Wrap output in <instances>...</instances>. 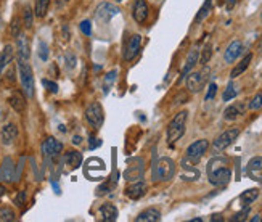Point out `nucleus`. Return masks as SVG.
I'll list each match as a JSON object with an SVG mask.
<instances>
[{
  "label": "nucleus",
  "instance_id": "1",
  "mask_svg": "<svg viewBox=\"0 0 262 222\" xmlns=\"http://www.w3.org/2000/svg\"><path fill=\"white\" fill-rule=\"evenodd\" d=\"M208 179L215 187H224L230 182L232 169L225 158H212L208 163Z\"/></svg>",
  "mask_w": 262,
  "mask_h": 222
},
{
  "label": "nucleus",
  "instance_id": "2",
  "mask_svg": "<svg viewBox=\"0 0 262 222\" xmlns=\"http://www.w3.org/2000/svg\"><path fill=\"white\" fill-rule=\"evenodd\" d=\"M187 118H188V113L187 111H180L176 116H174V119L169 122L167 126V143L174 147V143L180 140V137L185 134V126H187Z\"/></svg>",
  "mask_w": 262,
  "mask_h": 222
},
{
  "label": "nucleus",
  "instance_id": "3",
  "mask_svg": "<svg viewBox=\"0 0 262 222\" xmlns=\"http://www.w3.org/2000/svg\"><path fill=\"white\" fill-rule=\"evenodd\" d=\"M176 174V163L171 158H159L153 166V180L155 182H166L171 180Z\"/></svg>",
  "mask_w": 262,
  "mask_h": 222
},
{
  "label": "nucleus",
  "instance_id": "4",
  "mask_svg": "<svg viewBox=\"0 0 262 222\" xmlns=\"http://www.w3.org/2000/svg\"><path fill=\"white\" fill-rule=\"evenodd\" d=\"M18 73H20V81L23 85V92L27 98L34 97V73L31 65L27 63V60L18 58Z\"/></svg>",
  "mask_w": 262,
  "mask_h": 222
},
{
  "label": "nucleus",
  "instance_id": "5",
  "mask_svg": "<svg viewBox=\"0 0 262 222\" xmlns=\"http://www.w3.org/2000/svg\"><path fill=\"white\" fill-rule=\"evenodd\" d=\"M238 136H240V129H236V127H234V129H229L222 132L220 136L214 140V145L212 148L214 151H217V153H220V151H224L225 148H229L232 143L235 142V140L238 139Z\"/></svg>",
  "mask_w": 262,
  "mask_h": 222
},
{
  "label": "nucleus",
  "instance_id": "6",
  "mask_svg": "<svg viewBox=\"0 0 262 222\" xmlns=\"http://www.w3.org/2000/svg\"><path fill=\"white\" fill-rule=\"evenodd\" d=\"M85 119L89 121V124L92 127H95V129H100L102 124H103V119H105V114H103V108L100 103H90L89 107L85 108Z\"/></svg>",
  "mask_w": 262,
  "mask_h": 222
},
{
  "label": "nucleus",
  "instance_id": "7",
  "mask_svg": "<svg viewBox=\"0 0 262 222\" xmlns=\"http://www.w3.org/2000/svg\"><path fill=\"white\" fill-rule=\"evenodd\" d=\"M208 74H209V68H203V71H198V73H190L187 76V87L190 92H200L203 87L206 84V79H208Z\"/></svg>",
  "mask_w": 262,
  "mask_h": 222
},
{
  "label": "nucleus",
  "instance_id": "8",
  "mask_svg": "<svg viewBox=\"0 0 262 222\" xmlns=\"http://www.w3.org/2000/svg\"><path fill=\"white\" fill-rule=\"evenodd\" d=\"M209 147V142L206 139H201V140H196V142H193L190 145V147L187 148V158L190 161L193 163H198L203 158V155L206 153V150Z\"/></svg>",
  "mask_w": 262,
  "mask_h": 222
},
{
  "label": "nucleus",
  "instance_id": "9",
  "mask_svg": "<svg viewBox=\"0 0 262 222\" xmlns=\"http://www.w3.org/2000/svg\"><path fill=\"white\" fill-rule=\"evenodd\" d=\"M61 150H63L61 142H58V140H55L53 137H47L44 140L42 153L47 160H55V158H58V155L61 153Z\"/></svg>",
  "mask_w": 262,
  "mask_h": 222
},
{
  "label": "nucleus",
  "instance_id": "10",
  "mask_svg": "<svg viewBox=\"0 0 262 222\" xmlns=\"http://www.w3.org/2000/svg\"><path fill=\"white\" fill-rule=\"evenodd\" d=\"M140 47H142V36L140 34H133L129 40V44H127V49L124 50V60L132 61L138 55V52H140Z\"/></svg>",
  "mask_w": 262,
  "mask_h": 222
},
{
  "label": "nucleus",
  "instance_id": "11",
  "mask_svg": "<svg viewBox=\"0 0 262 222\" xmlns=\"http://www.w3.org/2000/svg\"><path fill=\"white\" fill-rule=\"evenodd\" d=\"M145 194H147V184L143 180H133V184L126 189V195L131 200H140Z\"/></svg>",
  "mask_w": 262,
  "mask_h": 222
},
{
  "label": "nucleus",
  "instance_id": "12",
  "mask_svg": "<svg viewBox=\"0 0 262 222\" xmlns=\"http://www.w3.org/2000/svg\"><path fill=\"white\" fill-rule=\"evenodd\" d=\"M132 16L133 20H135L138 25H143L145 21L148 18V5L145 0H135V3H133V8H132Z\"/></svg>",
  "mask_w": 262,
  "mask_h": 222
},
{
  "label": "nucleus",
  "instance_id": "13",
  "mask_svg": "<svg viewBox=\"0 0 262 222\" xmlns=\"http://www.w3.org/2000/svg\"><path fill=\"white\" fill-rule=\"evenodd\" d=\"M244 111H246V105L243 102H235V103H232L230 107H227V110L224 111V118L227 121H234L238 116L244 114Z\"/></svg>",
  "mask_w": 262,
  "mask_h": 222
},
{
  "label": "nucleus",
  "instance_id": "14",
  "mask_svg": "<svg viewBox=\"0 0 262 222\" xmlns=\"http://www.w3.org/2000/svg\"><path fill=\"white\" fill-rule=\"evenodd\" d=\"M241 52H243V44L240 40H234L225 50V55H224L225 63H234L236 58L241 55Z\"/></svg>",
  "mask_w": 262,
  "mask_h": 222
},
{
  "label": "nucleus",
  "instance_id": "15",
  "mask_svg": "<svg viewBox=\"0 0 262 222\" xmlns=\"http://www.w3.org/2000/svg\"><path fill=\"white\" fill-rule=\"evenodd\" d=\"M118 11H119L118 7H113V5H109V3H102L100 7L97 8V20L106 23L111 20Z\"/></svg>",
  "mask_w": 262,
  "mask_h": 222
},
{
  "label": "nucleus",
  "instance_id": "16",
  "mask_svg": "<svg viewBox=\"0 0 262 222\" xmlns=\"http://www.w3.org/2000/svg\"><path fill=\"white\" fill-rule=\"evenodd\" d=\"M16 49H18V56L23 60H29V55H31V47H29V39L25 34H18L16 36Z\"/></svg>",
  "mask_w": 262,
  "mask_h": 222
},
{
  "label": "nucleus",
  "instance_id": "17",
  "mask_svg": "<svg viewBox=\"0 0 262 222\" xmlns=\"http://www.w3.org/2000/svg\"><path fill=\"white\" fill-rule=\"evenodd\" d=\"M8 103L11 105V108H13L16 113H23V111L26 110V97L18 90L11 93V97L8 98Z\"/></svg>",
  "mask_w": 262,
  "mask_h": 222
},
{
  "label": "nucleus",
  "instance_id": "18",
  "mask_svg": "<svg viewBox=\"0 0 262 222\" xmlns=\"http://www.w3.org/2000/svg\"><path fill=\"white\" fill-rule=\"evenodd\" d=\"M100 216L103 222H114L118 219V209L111 203H105L100 208Z\"/></svg>",
  "mask_w": 262,
  "mask_h": 222
},
{
  "label": "nucleus",
  "instance_id": "19",
  "mask_svg": "<svg viewBox=\"0 0 262 222\" xmlns=\"http://www.w3.org/2000/svg\"><path fill=\"white\" fill-rule=\"evenodd\" d=\"M18 137V127L15 124H7L2 129V143L3 145H11Z\"/></svg>",
  "mask_w": 262,
  "mask_h": 222
},
{
  "label": "nucleus",
  "instance_id": "20",
  "mask_svg": "<svg viewBox=\"0 0 262 222\" xmlns=\"http://www.w3.org/2000/svg\"><path fill=\"white\" fill-rule=\"evenodd\" d=\"M161 219V213L156 208H148L137 216V222H158Z\"/></svg>",
  "mask_w": 262,
  "mask_h": 222
},
{
  "label": "nucleus",
  "instance_id": "21",
  "mask_svg": "<svg viewBox=\"0 0 262 222\" xmlns=\"http://www.w3.org/2000/svg\"><path fill=\"white\" fill-rule=\"evenodd\" d=\"M11 60H13V47L11 45L3 47V50L0 52V76H2L3 69L8 66Z\"/></svg>",
  "mask_w": 262,
  "mask_h": 222
},
{
  "label": "nucleus",
  "instance_id": "22",
  "mask_svg": "<svg viewBox=\"0 0 262 222\" xmlns=\"http://www.w3.org/2000/svg\"><path fill=\"white\" fill-rule=\"evenodd\" d=\"M253 61V54H248L246 56L243 58V60L238 63V65L232 69V73H230V76H232V79H235V78H238L240 74H243L244 71L248 69V66H249V63Z\"/></svg>",
  "mask_w": 262,
  "mask_h": 222
},
{
  "label": "nucleus",
  "instance_id": "23",
  "mask_svg": "<svg viewBox=\"0 0 262 222\" xmlns=\"http://www.w3.org/2000/svg\"><path fill=\"white\" fill-rule=\"evenodd\" d=\"M65 163L71 167V169H76L80 166V163H82V156H80L79 151L76 150H69L68 153H65Z\"/></svg>",
  "mask_w": 262,
  "mask_h": 222
},
{
  "label": "nucleus",
  "instance_id": "24",
  "mask_svg": "<svg viewBox=\"0 0 262 222\" xmlns=\"http://www.w3.org/2000/svg\"><path fill=\"white\" fill-rule=\"evenodd\" d=\"M198 63V50H191L190 55L187 58V61H185V66L182 69V76H180V79H185L187 76L190 74V71L193 69V66Z\"/></svg>",
  "mask_w": 262,
  "mask_h": 222
},
{
  "label": "nucleus",
  "instance_id": "25",
  "mask_svg": "<svg viewBox=\"0 0 262 222\" xmlns=\"http://www.w3.org/2000/svg\"><path fill=\"white\" fill-rule=\"evenodd\" d=\"M50 2H52V0H36V8H34V15H36L37 18H44V16L47 15V11H49Z\"/></svg>",
  "mask_w": 262,
  "mask_h": 222
},
{
  "label": "nucleus",
  "instance_id": "26",
  "mask_svg": "<svg viewBox=\"0 0 262 222\" xmlns=\"http://www.w3.org/2000/svg\"><path fill=\"white\" fill-rule=\"evenodd\" d=\"M248 172L253 177H259V174L262 172V158H253L248 163Z\"/></svg>",
  "mask_w": 262,
  "mask_h": 222
},
{
  "label": "nucleus",
  "instance_id": "27",
  "mask_svg": "<svg viewBox=\"0 0 262 222\" xmlns=\"http://www.w3.org/2000/svg\"><path fill=\"white\" fill-rule=\"evenodd\" d=\"M2 176L5 180H13V161L11 158H5L2 163Z\"/></svg>",
  "mask_w": 262,
  "mask_h": 222
},
{
  "label": "nucleus",
  "instance_id": "28",
  "mask_svg": "<svg viewBox=\"0 0 262 222\" xmlns=\"http://www.w3.org/2000/svg\"><path fill=\"white\" fill-rule=\"evenodd\" d=\"M211 7H212V0H206V2L203 3V7L200 8V11H198V15L195 16V23H201L205 20L209 15V11H211Z\"/></svg>",
  "mask_w": 262,
  "mask_h": 222
},
{
  "label": "nucleus",
  "instance_id": "29",
  "mask_svg": "<svg viewBox=\"0 0 262 222\" xmlns=\"http://www.w3.org/2000/svg\"><path fill=\"white\" fill-rule=\"evenodd\" d=\"M116 76H118V71H109L106 76H105V81H103V92L108 93L111 90V87L116 83Z\"/></svg>",
  "mask_w": 262,
  "mask_h": 222
},
{
  "label": "nucleus",
  "instance_id": "30",
  "mask_svg": "<svg viewBox=\"0 0 262 222\" xmlns=\"http://www.w3.org/2000/svg\"><path fill=\"white\" fill-rule=\"evenodd\" d=\"M16 216H15V211L8 206H3L0 208V222H11L15 221Z\"/></svg>",
  "mask_w": 262,
  "mask_h": 222
},
{
  "label": "nucleus",
  "instance_id": "31",
  "mask_svg": "<svg viewBox=\"0 0 262 222\" xmlns=\"http://www.w3.org/2000/svg\"><path fill=\"white\" fill-rule=\"evenodd\" d=\"M142 176H143V167H138V171H137V167H131L129 171L124 174V177L127 180H138Z\"/></svg>",
  "mask_w": 262,
  "mask_h": 222
},
{
  "label": "nucleus",
  "instance_id": "32",
  "mask_svg": "<svg viewBox=\"0 0 262 222\" xmlns=\"http://www.w3.org/2000/svg\"><path fill=\"white\" fill-rule=\"evenodd\" d=\"M259 196V190H256V189H253V190H246L244 194H241V201H244L246 204H249V203H253L256 198Z\"/></svg>",
  "mask_w": 262,
  "mask_h": 222
},
{
  "label": "nucleus",
  "instance_id": "33",
  "mask_svg": "<svg viewBox=\"0 0 262 222\" xmlns=\"http://www.w3.org/2000/svg\"><path fill=\"white\" fill-rule=\"evenodd\" d=\"M236 95H238V90H236L235 84H229V85H227L225 92H224L222 98H224V102H230L232 98H235Z\"/></svg>",
  "mask_w": 262,
  "mask_h": 222
},
{
  "label": "nucleus",
  "instance_id": "34",
  "mask_svg": "<svg viewBox=\"0 0 262 222\" xmlns=\"http://www.w3.org/2000/svg\"><path fill=\"white\" fill-rule=\"evenodd\" d=\"M211 55H212L211 45H206L205 49L201 50V58H200V63H201V65H206V63L211 60Z\"/></svg>",
  "mask_w": 262,
  "mask_h": 222
},
{
  "label": "nucleus",
  "instance_id": "35",
  "mask_svg": "<svg viewBox=\"0 0 262 222\" xmlns=\"http://www.w3.org/2000/svg\"><path fill=\"white\" fill-rule=\"evenodd\" d=\"M32 18H34V11L31 7L25 8V26L26 28H32Z\"/></svg>",
  "mask_w": 262,
  "mask_h": 222
},
{
  "label": "nucleus",
  "instance_id": "36",
  "mask_svg": "<svg viewBox=\"0 0 262 222\" xmlns=\"http://www.w3.org/2000/svg\"><path fill=\"white\" fill-rule=\"evenodd\" d=\"M39 56H40V60H44V61H47V58H49V47L45 42H39Z\"/></svg>",
  "mask_w": 262,
  "mask_h": 222
},
{
  "label": "nucleus",
  "instance_id": "37",
  "mask_svg": "<svg viewBox=\"0 0 262 222\" xmlns=\"http://www.w3.org/2000/svg\"><path fill=\"white\" fill-rule=\"evenodd\" d=\"M262 108V95L261 93H258L253 100H251V103H249V110H253V111H256V110H261Z\"/></svg>",
  "mask_w": 262,
  "mask_h": 222
},
{
  "label": "nucleus",
  "instance_id": "38",
  "mask_svg": "<svg viewBox=\"0 0 262 222\" xmlns=\"http://www.w3.org/2000/svg\"><path fill=\"white\" fill-rule=\"evenodd\" d=\"M215 93H217V85H215L214 83H211L209 84L208 93H206V100H212V98L215 97Z\"/></svg>",
  "mask_w": 262,
  "mask_h": 222
},
{
  "label": "nucleus",
  "instance_id": "39",
  "mask_svg": "<svg viewBox=\"0 0 262 222\" xmlns=\"http://www.w3.org/2000/svg\"><path fill=\"white\" fill-rule=\"evenodd\" d=\"M42 84H44V87H47V90L53 92V93L58 92V85H56L55 83H52V81H49V79H42Z\"/></svg>",
  "mask_w": 262,
  "mask_h": 222
},
{
  "label": "nucleus",
  "instance_id": "40",
  "mask_svg": "<svg viewBox=\"0 0 262 222\" xmlns=\"http://www.w3.org/2000/svg\"><path fill=\"white\" fill-rule=\"evenodd\" d=\"M80 31H82L85 36H90L92 34V26H90V21H82L80 23Z\"/></svg>",
  "mask_w": 262,
  "mask_h": 222
},
{
  "label": "nucleus",
  "instance_id": "41",
  "mask_svg": "<svg viewBox=\"0 0 262 222\" xmlns=\"http://www.w3.org/2000/svg\"><path fill=\"white\" fill-rule=\"evenodd\" d=\"M20 34V20L18 18H15L13 23H11V36H18Z\"/></svg>",
  "mask_w": 262,
  "mask_h": 222
},
{
  "label": "nucleus",
  "instance_id": "42",
  "mask_svg": "<svg viewBox=\"0 0 262 222\" xmlns=\"http://www.w3.org/2000/svg\"><path fill=\"white\" fill-rule=\"evenodd\" d=\"M246 216H248V209H244V211L235 214L234 218H232V221H234V222H236V221H243L244 218H246Z\"/></svg>",
  "mask_w": 262,
  "mask_h": 222
},
{
  "label": "nucleus",
  "instance_id": "43",
  "mask_svg": "<svg viewBox=\"0 0 262 222\" xmlns=\"http://www.w3.org/2000/svg\"><path fill=\"white\" fill-rule=\"evenodd\" d=\"M25 198H26V194H25V192H20L18 196L15 198V203L18 204V206H21V204L25 203Z\"/></svg>",
  "mask_w": 262,
  "mask_h": 222
},
{
  "label": "nucleus",
  "instance_id": "44",
  "mask_svg": "<svg viewBox=\"0 0 262 222\" xmlns=\"http://www.w3.org/2000/svg\"><path fill=\"white\" fill-rule=\"evenodd\" d=\"M235 3H236V0H227V10H232V8H234Z\"/></svg>",
  "mask_w": 262,
  "mask_h": 222
},
{
  "label": "nucleus",
  "instance_id": "45",
  "mask_svg": "<svg viewBox=\"0 0 262 222\" xmlns=\"http://www.w3.org/2000/svg\"><path fill=\"white\" fill-rule=\"evenodd\" d=\"M5 192H7V189H5V187H3L2 184H0V196L5 195Z\"/></svg>",
  "mask_w": 262,
  "mask_h": 222
},
{
  "label": "nucleus",
  "instance_id": "46",
  "mask_svg": "<svg viewBox=\"0 0 262 222\" xmlns=\"http://www.w3.org/2000/svg\"><path fill=\"white\" fill-rule=\"evenodd\" d=\"M212 221H222V216H220V214H215V216H212Z\"/></svg>",
  "mask_w": 262,
  "mask_h": 222
},
{
  "label": "nucleus",
  "instance_id": "47",
  "mask_svg": "<svg viewBox=\"0 0 262 222\" xmlns=\"http://www.w3.org/2000/svg\"><path fill=\"white\" fill-rule=\"evenodd\" d=\"M74 143H76V145L80 143V137H74Z\"/></svg>",
  "mask_w": 262,
  "mask_h": 222
},
{
  "label": "nucleus",
  "instance_id": "48",
  "mask_svg": "<svg viewBox=\"0 0 262 222\" xmlns=\"http://www.w3.org/2000/svg\"><path fill=\"white\" fill-rule=\"evenodd\" d=\"M251 221H253V222H258V221H261V218H259V216H256V218H253Z\"/></svg>",
  "mask_w": 262,
  "mask_h": 222
},
{
  "label": "nucleus",
  "instance_id": "49",
  "mask_svg": "<svg viewBox=\"0 0 262 222\" xmlns=\"http://www.w3.org/2000/svg\"><path fill=\"white\" fill-rule=\"evenodd\" d=\"M258 50H259V54H262V40H261V44H259V47H258Z\"/></svg>",
  "mask_w": 262,
  "mask_h": 222
},
{
  "label": "nucleus",
  "instance_id": "50",
  "mask_svg": "<svg viewBox=\"0 0 262 222\" xmlns=\"http://www.w3.org/2000/svg\"><path fill=\"white\" fill-rule=\"evenodd\" d=\"M200 221H203L201 218H195V219H191V222H200Z\"/></svg>",
  "mask_w": 262,
  "mask_h": 222
},
{
  "label": "nucleus",
  "instance_id": "51",
  "mask_svg": "<svg viewBox=\"0 0 262 222\" xmlns=\"http://www.w3.org/2000/svg\"><path fill=\"white\" fill-rule=\"evenodd\" d=\"M114 2H122V0H114Z\"/></svg>",
  "mask_w": 262,
  "mask_h": 222
},
{
  "label": "nucleus",
  "instance_id": "52",
  "mask_svg": "<svg viewBox=\"0 0 262 222\" xmlns=\"http://www.w3.org/2000/svg\"><path fill=\"white\" fill-rule=\"evenodd\" d=\"M261 221H262V219H261Z\"/></svg>",
  "mask_w": 262,
  "mask_h": 222
}]
</instances>
